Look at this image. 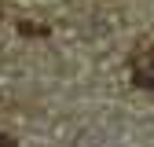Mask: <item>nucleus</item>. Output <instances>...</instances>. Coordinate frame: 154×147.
<instances>
[{"label": "nucleus", "mask_w": 154, "mask_h": 147, "mask_svg": "<svg viewBox=\"0 0 154 147\" xmlns=\"http://www.w3.org/2000/svg\"><path fill=\"white\" fill-rule=\"evenodd\" d=\"M18 33H37V37H44L48 30H44V26H29V22H22V26H18Z\"/></svg>", "instance_id": "obj_1"}, {"label": "nucleus", "mask_w": 154, "mask_h": 147, "mask_svg": "<svg viewBox=\"0 0 154 147\" xmlns=\"http://www.w3.org/2000/svg\"><path fill=\"white\" fill-rule=\"evenodd\" d=\"M0 147H18V140H15V136H8V133H0Z\"/></svg>", "instance_id": "obj_2"}]
</instances>
